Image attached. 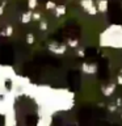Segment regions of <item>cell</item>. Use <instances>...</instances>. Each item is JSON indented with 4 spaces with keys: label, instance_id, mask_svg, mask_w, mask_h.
<instances>
[{
    "label": "cell",
    "instance_id": "9c48e42d",
    "mask_svg": "<svg viewBox=\"0 0 122 126\" xmlns=\"http://www.w3.org/2000/svg\"><path fill=\"white\" fill-rule=\"evenodd\" d=\"M1 13H3V8L0 7V15H1Z\"/></svg>",
    "mask_w": 122,
    "mask_h": 126
},
{
    "label": "cell",
    "instance_id": "52a82bcc",
    "mask_svg": "<svg viewBox=\"0 0 122 126\" xmlns=\"http://www.w3.org/2000/svg\"><path fill=\"white\" fill-rule=\"evenodd\" d=\"M46 8H50V9H55V4L54 3H46Z\"/></svg>",
    "mask_w": 122,
    "mask_h": 126
},
{
    "label": "cell",
    "instance_id": "8992f818",
    "mask_svg": "<svg viewBox=\"0 0 122 126\" xmlns=\"http://www.w3.org/2000/svg\"><path fill=\"white\" fill-rule=\"evenodd\" d=\"M30 21V13H24L22 15V22H29Z\"/></svg>",
    "mask_w": 122,
    "mask_h": 126
},
{
    "label": "cell",
    "instance_id": "6da1fadb",
    "mask_svg": "<svg viewBox=\"0 0 122 126\" xmlns=\"http://www.w3.org/2000/svg\"><path fill=\"white\" fill-rule=\"evenodd\" d=\"M98 43L102 47L122 49V25H118V24L109 25L105 30L101 32Z\"/></svg>",
    "mask_w": 122,
    "mask_h": 126
},
{
    "label": "cell",
    "instance_id": "277c9868",
    "mask_svg": "<svg viewBox=\"0 0 122 126\" xmlns=\"http://www.w3.org/2000/svg\"><path fill=\"white\" fill-rule=\"evenodd\" d=\"M55 11H57V15H63L66 13V8L61 5V7H55Z\"/></svg>",
    "mask_w": 122,
    "mask_h": 126
},
{
    "label": "cell",
    "instance_id": "7a4b0ae2",
    "mask_svg": "<svg viewBox=\"0 0 122 126\" xmlns=\"http://www.w3.org/2000/svg\"><path fill=\"white\" fill-rule=\"evenodd\" d=\"M80 5L83 7V9H84L87 13H89V15H96L98 12L97 5L92 1V0H81Z\"/></svg>",
    "mask_w": 122,
    "mask_h": 126
},
{
    "label": "cell",
    "instance_id": "3957f363",
    "mask_svg": "<svg viewBox=\"0 0 122 126\" xmlns=\"http://www.w3.org/2000/svg\"><path fill=\"white\" fill-rule=\"evenodd\" d=\"M108 7H109L108 0H100V1L97 3V9H98V12H106V11H108Z\"/></svg>",
    "mask_w": 122,
    "mask_h": 126
},
{
    "label": "cell",
    "instance_id": "ba28073f",
    "mask_svg": "<svg viewBox=\"0 0 122 126\" xmlns=\"http://www.w3.org/2000/svg\"><path fill=\"white\" fill-rule=\"evenodd\" d=\"M26 41H29V43H33V41H34V39H33V35L29 34V35L26 37Z\"/></svg>",
    "mask_w": 122,
    "mask_h": 126
},
{
    "label": "cell",
    "instance_id": "5b68a950",
    "mask_svg": "<svg viewBox=\"0 0 122 126\" xmlns=\"http://www.w3.org/2000/svg\"><path fill=\"white\" fill-rule=\"evenodd\" d=\"M35 5H37V0H28V7L30 9H34Z\"/></svg>",
    "mask_w": 122,
    "mask_h": 126
}]
</instances>
